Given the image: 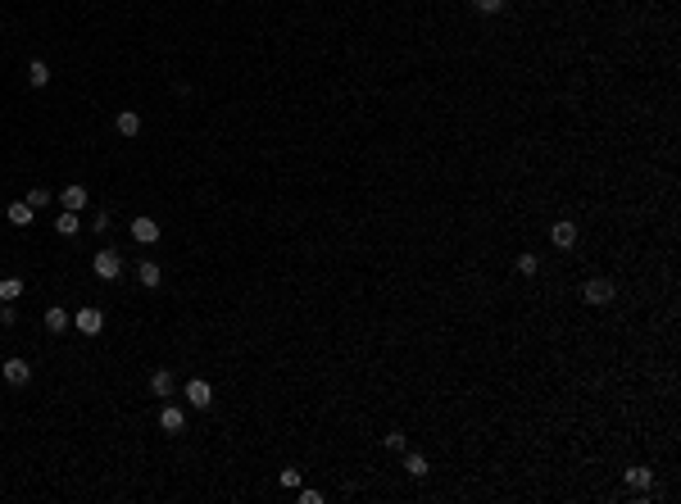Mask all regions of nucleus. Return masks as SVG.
<instances>
[{
    "instance_id": "6e6552de",
    "label": "nucleus",
    "mask_w": 681,
    "mask_h": 504,
    "mask_svg": "<svg viewBox=\"0 0 681 504\" xmlns=\"http://www.w3.org/2000/svg\"><path fill=\"white\" fill-rule=\"evenodd\" d=\"M87 187H82V182H68V187L64 191H59V205H64V209H73V214H82V209H87Z\"/></svg>"
},
{
    "instance_id": "dca6fc26",
    "label": "nucleus",
    "mask_w": 681,
    "mask_h": 504,
    "mask_svg": "<svg viewBox=\"0 0 681 504\" xmlns=\"http://www.w3.org/2000/svg\"><path fill=\"white\" fill-rule=\"evenodd\" d=\"M55 232H59V236H77V232H82V219H77L73 209H64V214L55 219Z\"/></svg>"
},
{
    "instance_id": "39448f33",
    "label": "nucleus",
    "mask_w": 681,
    "mask_h": 504,
    "mask_svg": "<svg viewBox=\"0 0 681 504\" xmlns=\"http://www.w3.org/2000/svg\"><path fill=\"white\" fill-rule=\"evenodd\" d=\"M0 377H5L10 386H28V382H32V363H28V359H5Z\"/></svg>"
},
{
    "instance_id": "f03ea898",
    "label": "nucleus",
    "mask_w": 681,
    "mask_h": 504,
    "mask_svg": "<svg viewBox=\"0 0 681 504\" xmlns=\"http://www.w3.org/2000/svg\"><path fill=\"white\" fill-rule=\"evenodd\" d=\"M613 296H618V286L609 282V277H591V282H582V300L586 305H609Z\"/></svg>"
},
{
    "instance_id": "6ab92c4d",
    "label": "nucleus",
    "mask_w": 681,
    "mask_h": 504,
    "mask_svg": "<svg viewBox=\"0 0 681 504\" xmlns=\"http://www.w3.org/2000/svg\"><path fill=\"white\" fill-rule=\"evenodd\" d=\"M28 82H32V87H46V82H50V68H46L41 59H32V64H28Z\"/></svg>"
},
{
    "instance_id": "ddd939ff",
    "label": "nucleus",
    "mask_w": 681,
    "mask_h": 504,
    "mask_svg": "<svg viewBox=\"0 0 681 504\" xmlns=\"http://www.w3.org/2000/svg\"><path fill=\"white\" fill-rule=\"evenodd\" d=\"M137 282L146 286V291H155V286L164 282V268H159L155 259H141V268H137Z\"/></svg>"
},
{
    "instance_id": "423d86ee",
    "label": "nucleus",
    "mask_w": 681,
    "mask_h": 504,
    "mask_svg": "<svg viewBox=\"0 0 681 504\" xmlns=\"http://www.w3.org/2000/svg\"><path fill=\"white\" fill-rule=\"evenodd\" d=\"M577 236H582V232H577V223H573V219H559V223L550 228V241L559 245V250H573Z\"/></svg>"
},
{
    "instance_id": "f8f14e48",
    "label": "nucleus",
    "mask_w": 681,
    "mask_h": 504,
    "mask_svg": "<svg viewBox=\"0 0 681 504\" xmlns=\"http://www.w3.org/2000/svg\"><path fill=\"white\" fill-rule=\"evenodd\" d=\"M41 323H46V332H55V336L73 327V318H68V309H59V305H50V309H46V318H41Z\"/></svg>"
},
{
    "instance_id": "a878e982",
    "label": "nucleus",
    "mask_w": 681,
    "mask_h": 504,
    "mask_svg": "<svg viewBox=\"0 0 681 504\" xmlns=\"http://www.w3.org/2000/svg\"><path fill=\"white\" fill-rule=\"evenodd\" d=\"M91 232H109V214H96V219H91Z\"/></svg>"
},
{
    "instance_id": "9b49d317",
    "label": "nucleus",
    "mask_w": 681,
    "mask_h": 504,
    "mask_svg": "<svg viewBox=\"0 0 681 504\" xmlns=\"http://www.w3.org/2000/svg\"><path fill=\"white\" fill-rule=\"evenodd\" d=\"M5 219L14 223V228H32V219H37V209L28 205V200H14L10 209H5Z\"/></svg>"
},
{
    "instance_id": "b1692460",
    "label": "nucleus",
    "mask_w": 681,
    "mask_h": 504,
    "mask_svg": "<svg viewBox=\"0 0 681 504\" xmlns=\"http://www.w3.org/2000/svg\"><path fill=\"white\" fill-rule=\"evenodd\" d=\"M14 323H19V314H14V305H5V300H0V327H14Z\"/></svg>"
},
{
    "instance_id": "7ed1b4c3",
    "label": "nucleus",
    "mask_w": 681,
    "mask_h": 504,
    "mask_svg": "<svg viewBox=\"0 0 681 504\" xmlns=\"http://www.w3.org/2000/svg\"><path fill=\"white\" fill-rule=\"evenodd\" d=\"M73 327L82 332V336H100V332H105V314H100L96 305L77 309V314H73Z\"/></svg>"
},
{
    "instance_id": "4be33fe9",
    "label": "nucleus",
    "mask_w": 681,
    "mask_h": 504,
    "mask_svg": "<svg viewBox=\"0 0 681 504\" xmlns=\"http://www.w3.org/2000/svg\"><path fill=\"white\" fill-rule=\"evenodd\" d=\"M382 445H386V450H404V445H409V436H404V432H386Z\"/></svg>"
},
{
    "instance_id": "0eeeda50",
    "label": "nucleus",
    "mask_w": 681,
    "mask_h": 504,
    "mask_svg": "<svg viewBox=\"0 0 681 504\" xmlns=\"http://www.w3.org/2000/svg\"><path fill=\"white\" fill-rule=\"evenodd\" d=\"M150 395H155V400H173V395H177V377L168 373V368L150 373Z\"/></svg>"
},
{
    "instance_id": "4468645a",
    "label": "nucleus",
    "mask_w": 681,
    "mask_h": 504,
    "mask_svg": "<svg viewBox=\"0 0 681 504\" xmlns=\"http://www.w3.org/2000/svg\"><path fill=\"white\" fill-rule=\"evenodd\" d=\"M627 486H636V491L645 495L649 486H654V468H645V463H631V468H627Z\"/></svg>"
},
{
    "instance_id": "1a4fd4ad",
    "label": "nucleus",
    "mask_w": 681,
    "mask_h": 504,
    "mask_svg": "<svg viewBox=\"0 0 681 504\" xmlns=\"http://www.w3.org/2000/svg\"><path fill=\"white\" fill-rule=\"evenodd\" d=\"M132 241L137 245H155L159 241V223L155 219H132Z\"/></svg>"
},
{
    "instance_id": "9d476101",
    "label": "nucleus",
    "mask_w": 681,
    "mask_h": 504,
    "mask_svg": "<svg viewBox=\"0 0 681 504\" xmlns=\"http://www.w3.org/2000/svg\"><path fill=\"white\" fill-rule=\"evenodd\" d=\"M159 427L168 432V436H177V432H186V414L177 405H164L159 409Z\"/></svg>"
},
{
    "instance_id": "412c9836",
    "label": "nucleus",
    "mask_w": 681,
    "mask_h": 504,
    "mask_svg": "<svg viewBox=\"0 0 681 504\" xmlns=\"http://www.w3.org/2000/svg\"><path fill=\"white\" fill-rule=\"evenodd\" d=\"M23 200H28V205H32V209H46V205H50V191H46V187H32V191H28V196H23Z\"/></svg>"
},
{
    "instance_id": "f257e3e1",
    "label": "nucleus",
    "mask_w": 681,
    "mask_h": 504,
    "mask_svg": "<svg viewBox=\"0 0 681 504\" xmlns=\"http://www.w3.org/2000/svg\"><path fill=\"white\" fill-rule=\"evenodd\" d=\"M91 268H96L100 282H119L123 277V254L114 250V245H109V250H96L91 254Z\"/></svg>"
},
{
    "instance_id": "aec40b11",
    "label": "nucleus",
    "mask_w": 681,
    "mask_h": 504,
    "mask_svg": "<svg viewBox=\"0 0 681 504\" xmlns=\"http://www.w3.org/2000/svg\"><path fill=\"white\" fill-rule=\"evenodd\" d=\"M300 477H304L300 468H282V472H277V482L286 486V491H300Z\"/></svg>"
},
{
    "instance_id": "f3484780",
    "label": "nucleus",
    "mask_w": 681,
    "mask_h": 504,
    "mask_svg": "<svg viewBox=\"0 0 681 504\" xmlns=\"http://www.w3.org/2000/svg\"><path fill=\"white\" fill-rule=\"evenodd\" d=\"M19 296H23V277H0V300H5V305H14Z\"/></svg>"
},
{
    "instance_id": "20e7f679",
    "label": "nucleus",
    "mask_w": 681,
    "mask_h": 504,
    "mask_svg": "<svg viewBox=\"0 0 681 504\" xmlns=\"http://www.w3.org/2000/svg\"><path fill=\"white\" fill-rule=\"evenodd\" d=\"M186 405L191 409H209L214 405V386H209L205 377H191V382H186Z\"/></svg>"
},
{
    "instance_id": "393cba45",
    "label": "nucleus",
    "mask_w": 681,
    "mask_h": 504,
    "mask_svg": "<svg viewBox=\"0 0 681 504\" xmlns=\"http://www.w3.org/2000/svg\"><path fill=\"white\" fill-rule=\"evenodd\" d=\"M473 5H477V10H482V14H500V10H504V5H509V0H473Z\"/></svg>"
},
{
    "instance_id": "a211bd4d",
    "label": "nucleus",
    "mask_w": 681,
    "mask_h": 504,
    "mask_svg": "<svg viewBox=\"0 0 681 504\" xmlns=\"http://www.w3.org/2000/svg\"><path fill=\"white\" fill-rule=\"evenodd\" d=\"M404 472H409L413 482H422L427 477V454H404Z\"/></svg>"
},
{
    "instance_id": "2eb2a0df",
    "label": "nucleus",
    "mask_w": 681,
    "mask_h": 504,
    "mask_svg": "<svg viewBox=\"0 0 681 504\" xmlns=\"http://www.w3.org/2000/svg\"><path fill=\"white\" fill-rule=\"evenodd\" d=\"M114 128H119V137H137V132H141V114L137 110H119Z\"/></svg>"
},
{
    "instance_id": "5701e85b",
    "label": "nucleus",
    "mask_w": 681,
    "mask_h": 504,
    "mask_svg": "<svg viewBox=\"0 0 681 504\" xmlns=\"http://www.w3.org/2000/svg\"><path fill=\"white\" fill-rule=\"evenodd\" d=\"M536 268H541V259H536V254H518V273H536Z\"/></svg>"
}]
</instances>
